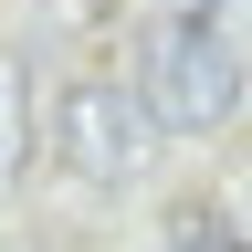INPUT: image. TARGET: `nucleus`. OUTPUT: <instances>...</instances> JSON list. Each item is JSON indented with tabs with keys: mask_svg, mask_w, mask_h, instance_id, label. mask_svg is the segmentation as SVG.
<instances>
[{
	"mask_svg": "<svg viewBox=\"0 0 252 252\" xmlns=\"http://www.w3.org/2000/svg\"><path fill=\"white\" fill-rule=\"evenodd\" d=\"M147 137H158L147 84H116V74H63V84H53V105H42V147H53V168H63V179H84V189L137 179Z\"/></svg>",
	"mask_w": 252,
	"mask_h": 252,
	"instance_id": "obj_1",
	"label": "nucleus"
},
{
	"mask_svg": "<svg viewBox=\"0 0 252 252\" xmlns=\"http://www.w3.org/2000/svg\"><path fill=\"white\" fill-rule=\"evenodd\" d=\"M231 105H242V53H231V32H220L210 11L158 21V42H147V116L168 126V137H200V126H220Z\"/></svg>",
	"mask_w": 252,
	"mask_h": 252,
	"instance_id": "obj_2",
	"label": "nucleus"
},
{
	"mask_svg": "<svg viewBox=\"0 0 252 252\" xmlns=\"http://www.w3.org/2000/svg\"><path fill=\"white\" fill-rule=\"evenodd\" d=\"M21 158H32V74L0 53V189L21 179Z\"/></svg>",
	"mask_w": 252,
	"mask_h": 252,
	"instance_id": "obj_3",
	"label": "nucleus"
},
{
	"mask_svg": "<svg viewBox=\"0 0 252 252\" xmlns=\"http://www.w3.org/2000/svg\"><path fill=\"white\" fill-rule=\"evenodd\" d=\"M168 252H252V242H242V231H231L210 200H189V210L168 220Z\"/></svg>",
	"mask_w": 252,
	"mask_h": 252,
	"instance_id": "obj_4",
	"label": "nucleus"
},
{
	"mask_svg": "<svg viewBox=\"0 0 252 252\" xmlns=\"http://www.w3.org/2000/svg\"><path fill=\"white\" fill-rule=\"evenodd\" d=\"M42 11H53V21H74V32H84V21H116V0H42Z\"/></svg>",
	"mask_w": 252,
	"mask_h": 252,
	"instance_id": "obj_5",
	"label": "nucleus"
}]
</instances>
